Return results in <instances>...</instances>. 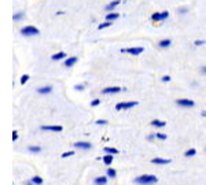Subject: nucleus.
Wrapping results in <instances>:
<instances>
[{"label": "nucleus", "instance_id": "7c9ffc66", "mask_svg": "<svg viewBox=\"0 0 206 185\" xmlns=\"http://www.w3.org/2000/svg\"><path fill=\"white\" fill-rule=\"evenodd\" d=\"M17 140H18V132L14 130L13 132V141H17Z\"/></svg>", "mask_w": 206, "mask_h": 185}, {"label": "nucleus", "instance_id": "f03ea898", "mask_svg": "<svg viewBox=\"0 0 206 185\" xmlns=\"http://www.w3.org/2000/svg\"><path fill=\"white\" fill-rule=\"evenodd\" d=\"M21 33L23 36H37L40 33L39 29L34 28V26H25L23 29H21Z\"/></svg>", "mask_w": 206, "mask_h": 185}, {"label": "nucleus", "instance_id": "f8f14e48", "mask_svg": "<svg viewBox=\"0 0 206 185\" xmlns=\"http://www.w3.org/2000/svg\"><path fill=\"white\" fill-rule=\"evenodd\" d=\"M76 63H77V58L76 56H70L69 59L65 60V66L66 67H72L73 64H76Z\"/></svg>", "mask_w": 206, "mask_h": 185}, {"label": "nucleus", "instance_id": "cd10ccee", "mask_svg": "<svg viewBox=\"0 0 206 185\" xmlns=\"http://www.w3.org/2000/svg\"><path fill=\"white\" fill-rule=\"evenodd\" d=\"M155 136H157V139H160V140H166L168 139V136H166V134H164V133H157Z\"/></svg>", "mask_w": 206, "mask_h": 185}, {"label": "nucleus", "instance_id": "5701e85b", "mask_svg": "<svg viewBox=\"0 0 206 185\" xmlns=\"http://www.w3.org/2000/svg\"><path fill=\"white\" fill-rule=\"evenodd\" d=\"M111 23H113V21H107V22H103V23H101V25L98 26V29H105V28H109V26L111 25Z\"/></svg>", "mask_w": 206, "mask_h": 185}, {"label": "nucleus", "instance_id": "c756f323", "mask_svg": "<svg viewBox=\"0 0 206 185\" xmlns=\"http://www.w3.org/2000/svg\"><path fill=\"white\" fill-rule=\"evenodd\" d=\"M99 104H101V100H99V99H95V100L91 102V106H93V107H95V106H99Z\"/></svg>", "mask_w": 206, "mask_h": 185}, {"label": "nucleus", "instance_id": "dca6fc26", "mask_svg": "<svg viewBox=\"0 0 206 185\" xmlns=\"http://www.w3.org/2000/svg\"><path fill=\"white\" fill-rule=\"evenodd\" d=\"M120 4V0H114V2H111L110 4H107V7H106V10L107 11H111L114 7H117V6Z\"/></svg>", "mask_w": 206, "mask_h": 185}, {"label": "nucleus", "instance_id": "58836bf2", "mask_svg": "<svg viewBox=\"0 0 206 185\" xmlns=\"http://www.w3.org/2000/svg\"><path fill=\"white\" fill-rule=\"evenodd\" d=\"M180 13H181V14H185V13H187V10H185V8H181Z\"/></svg>", "mask_w": 206, "mask_h": 185}, {"label": "nucleus", "instance_id": "20e7f679", "mask_svg": "<svg viewBox=\"0 0 206 185\" xmlns=\"http://www.w3.org/2000/svg\"><path fill=\"white\" fill-rule=\"evenodd\" d=\"M144 51L143 47H131V48H125L122 49V52H126V54H131V55H139Z\"/></svg>", "mask_w": 206, "mask_h": 185}, {"label": "nucleus", "instance_id": "e433bc0d", "mask_svg": "<svg viewBox=\"0 0 206 185\" xmlns=\"http://www.w3.org/2000/svg\"><path fill=\"white\" fill-rule=\"evenodd\" d=\"M201 73H202V74H206V66H202L201 67Z\"/></svg>", "mask_w": 206, "mask_h": 185}, {"label": "nucleus", "instance_id": "a878e982", "mask_svg": "<svg viewBox=\"0 0 206 185\" xmlns=\"http://www.w3.org/2000/svg\"><path fill=\"white\" fill-rule=\"evenodd\" d=\"M23 17H25L23 13H17V14H14V21H21Z\"/></svg>", "mask_w": 206, "mask_h": 185}, {"label": "nucleus", "instance_id": "ddd939ff", "mask_svg": "<svg viewBox=\"0 0 206 185\" xmlns=\"http://www.w3.org/2000/svg\"><path fill=\"white\" fill-rule=\"evenodd\" d=\"M103 163H105V164H107V166H110V164L111 163H113V155H111V154H106L105 155V156H103Z\"/></svg>", "mask_w": 206, "mask_h": 185}, {"label": "nucleus", "instance_id": "4c0bfd02", "mask_svg": "<svg viewBox=\"0 0 206 185\" xmlns=\"http://www.w3.org/2000/svg\"><path fill=\"white\" fill-rule=\"evenodd\" d=\"M26 185H36V184H34V183H33V181H32V180H30V181H28V183H26Z\"/></svg>", "mask_w": 206, "mask_h": 185}, {"label": "nucleus", "instance_id": "f3484780", "mask_svg": "<svg viewBox=\"0 0 206 185\" xmlns=\"http://www.w3.org/2000/svg\"><path fill=\"white\" fill-rule=\"evenodd\" d=\"M103 151L106 152V154H111V155H116V154H118V149H116V148H111V147H106Z\"/></svg>", "mask_w": 206, "mask_h": 185}, {"label": "nucleus", "instance_id": "4be33fe9", "mask_svg": "<svg viewBox=\"0 0 206 185\" xmlns=\"http://www.w3.org/2000/svg\"><path fill=\"white\" fill-rule=\"evenodd\" d=\"M29 151L33 152V154H37V152L41 151V148H40L39 145H30V147H29Z\"/></svg>", "mask_w": 206, "mask_h": 185}, {"label": "nucleus", "instance_id": "b1692460", "mask_svg": "<svg viewBox=\"0 0 206 185\" xmlns=\"http://www.w3.org/2000/svg\"><path fill=\"white\" fill-rule=\"evenodd\" d=\"M170 45V40H162V41H160V47L161 48H166V47H169Z\"/></svg>", "mask_w": 206, "mask_h": 185}, {"label": "nucleus", "instance_id": "ea45409f", "mask_svg": "<svg viewBox=\"0 0 206 185\" xmlns=\"http://www.w3.org/2000/svg\"><path fill=\"white\" fill-rule=\"evenodd\" d=\"M202 115H204V117H206V110H205V111H202Z\"/></svg>", "mask_w": 206, "mask_h": 185}, {"label": "nucleus", "instance_id": "39448f33", "mask_svg": "<svg viewBox=\"0 0 206 185\" xmlns=\"http://www.w3.org/2000/svg\"><path fill=\"white\" fill-rule=\"evenodd\" d=\"M176 103H177L179 106H181V107H187V108L195 106L194 100H190V99H179V100H176Z\"/></svg>", "mask_w": 206, "mask_h": 185}, {"label": "nucleus", "instance_id": "6ab92c4d", "mask_svg": "<svg viewBox=\"0 0 206 185\" xmlns=\"http://www.w3.org/2000/svg\"><path fill=\"white\" fill-rule=\"evenodd\" d=\"M106 174H107V177H110V178H116V175H117V172L114 169H107V173H106Z\"/></svg>", "mask_w": 206, "mask_h": 185}, {"label": "nucleus", "instance_id": "0eeeda50", "mask_svg": "<svg viewBox=\"0 0 206 185\" xmlns=\"http://www.w3.org/2000/svg\"><path fill=\"white\" fill-rule=\"evenodd\" d=\"M121 88L120 87H107V88H105V89H102V93L103 95H109V93H118V92H121Z\"/></svg>", "mask_w": 206, "mask_h": 185}, {"label": "nucleus", "instance_id": "4468645a", "mask_svg": "<svg viewBox=\"0 0 206 185\" xmlns=\"http://www.w3.org/2000/svg\"><path fill=\"white\" fill-rule=\"evenodd\" d=\"M151 125L155 126V128H164V126L166 125V122H165V121H160V119H153Z\"/></svg>", "mask_w": 206, "mask_h": 185}, {"label": "nucleus", "instance_id": "f704fd0d", "mask_svg": "<svg viewBox=\"0 0 206 185\" xmlns=\"http://www.w3.org/2000/svg\"><path fill=\"white\" fill-rule=\"evenodd\" d=\"M161 15H162V21H164V19H166L168 17H169V13H168V11H164V13L161 14Z\"/></svg>", "mask_w": 206, "mask_h": 185}, {"label": "nucleus", "instance_id": "bb28decb", "mask_svg": "<svg viewBox=\"0 0 206 185\" xmlns=\"http://www.w3.org/2000/svg\"><path fill=\"white\" fill-rule=\"evenodd\" d=\"M151 18H153V21H162V15H161V14H158V13H154Z\"/></svg>", "mask_w": 206, "mask_h": 185}, {"label": "nucleus", "instance_id": "a211bd4d", "mask_svg": "<svg viewBox=\"0 0 206 185\" xmlns=\"http://www.w3.org/2000/svg\"><path fill=\"white\" fill-rule=\"evenodd\" d=\"M185 156H187V158H191V156H195V155H196V149L195 148H190V149H188V151H185Z\"/></svg>", "mask_w": 206, "mask_h": 185}, {"label": "nucleus", "instance_id": "6e6552de", "mask_svg": "<svg viewBox=\"0 0 206 185\" xmlns=\"http://www.w3.org/2000/svg\"><path fill=\"white\" fill-rule=\"evenodd\" d=\"M74 147L80 149H91L92 148V144L88 141H77V143H74Z\"/></svg>", "mask_w": 206, "mask_h": 185}, {"label": "nucleus", "instance_id": "9d476101", "mask_svg": "<svg viewBox=\"0 0 206 185\" xmlns=\"http://www.w3.org/2000/svg\"><path fill=\"white\" fill-rule=\"evenodd\" d=\"M93 184L95 185H106L107 184V177H106V175H99V177H96L95 180H93Z\"/></svg>", "mask_w": 206, "mask_h": 185}, {"label": "nucleus", "instance_id": "c9c22d12", "mask_svg": "<svg viewBox=\"0 0 206 185\" xmlns=\"http://www.w3.org/2000/svg\"><path fill=\"white\" fill-rule=\"evenodd\" d=\"M162 81H164V82H169V81H170V77H169V75H164V77H162Z\"/></svg>", "mask_w": 206, "mask_h": 185}, {"label": "nucleus", "instance_id": "72a5a7b5", "mask_svg": "<svg viewBox=\"0 0 206 185\" xmlns=\"http://www.w3.org/2000/svg\"><path fill=\"white\" fill-rule=\"evenodd\" d=\"M84 85H76V87H74V89L76 91H84Z\"/></svg>", "mask_w": 206, "mask_h": 185}, {"label": "nucleus", "instance_id": "9b49d317", "mask_svg": "<svg viewBox=\"0 0 206 185\" xmlns=\"http://www.w3.org/2000/svg\"><path fill=\"white\" fill-rule=\"evenodd\" d=\"M151 163L154 164H169L170 163V159H164V158H154V159L151 160Z\"/></svg>", "mask_w": 206, "mask_h": 185}, {"label": "nucleus", "instance_id": "2f4dec72", "mask_svg": "<svg viewBox=\"0 0 206 185\" xmlns=\"http://www.w3.org/2000/svg\"><path fill=\"white\" fill-rule=\"evenodd\" d=\"M106 123H107L106 119H98V121H96V125H106Z\"/></svg>", "mask_w": 206, "mask_h": 185}, {"label": "nucleus", "instance_id": "473e14b6", "mask_svg": "<svg viewBox=\"0 0 206 185\" xmlns=\"http://www.w3.org/2000/svg\"><path fill=\"white\" fill-rule=\"evenodd\" d=\"M194 44H195L196 47H199V45H204V44H205V41H202V40H196Z\"/></svg>", "mask_w": 206, "mask_h": 185}, {"label": "nucleus", "instance_id": "1a4fd4ad", "mask_svg": "<svg viewBox=\"0 0 206 185\" xmlns=\"http://www.w3.org/2000/svg\"><path fill=\"white\" fill-rule=\"evenodd\" d=\"M52 92V87L51 85H46V87H41L37 89V93H40V95H48V93Z\"/></svg>", "mask_w": 206, "mask_h": 185}, {"label": "nucleus", "instance_id": "aec40b11", "mask_svg": "<svg viewBox=\"0 0 206 185\" xmlns=\"http://www.w3.org/2000/svg\"><path fill=\"white\" fill-rule=\"evenodd\" d=\"M118 14H117V13H111V14H107V15H106V19H107V21H114V19H117V18H118Z\"/></svg>", "mask_w": 206, "mask_h": 185}, {"label": "nucleus", "instance_id": "f257e3e1", "mask_svg": "<svg viewBox=\"0 0 206 185\" xmlns=\"http://www.w3.org/2000/svg\"><path fill=\"white\" fill-rule=\"evenodd\" d=\"M135 183L139 185H153L158 183V178L157 175H153V174H142L135 178Z\"/></svg>", "mask_w": 206, "mask_h": 185}, {"label": "nucleus", "instance_id": "423d86ee", "mask_svg": "<svg viewBox=\"0 0 206 185\" xmlns=\"http://www.w3.org/2000/svg\"><path fill=\"white\" fill-rule=\"evenodd\" d=\"M41 130H46V132H62L63 128L61 125H47V126H41Z\"/></svg>", "mask_w": 206, "mask_h": 185}, {"label": "nucleus", "instance_id": "412c9836", "mask_svg": "<svg viewBox=\"0 0 206 185\" xmlns=\"http://www.w3.org/2000/svg\"><path fill=\"white\" fill-rule=\"evenodd\" d=\"M32 181H33L36 185H41V184H43V178H41L40 175H34V177L32 178Z\"/></svg>", "mask_w": 206, "mask_h": 185}, {"label": "nucleus", "instance_id": "393cba45", "mask_svg": "<svg viewBox=\"0 0 206 185\" xmlns=\"http://www.w3.org/2000/svg\"><path fill=\"white\" fill-rule=\"evenodd\" d=\"M28 80H29V74H23L22 77H21V85H25L26 82H28Z\"/></svg>", "mask_w": 206, "mask_h": 185}, {"label": "nucleus", "instance_id": "7ed1b4c3", "mask_svg": "<svg viewBox=\"0 0 206 185\" xmlns=\"http://www.w3.org/2000/svg\"><path fill=\"white\" fill-rule=\"evenodd\" d=\"M137 106V102H121L116 106V110L117 111H121V110H129V108L135 107Z\"/></svg>", "mask_w": 206, "mask_h": 185}, {"label": "nucleus", "instance_id": "c85d7f7f", "mask_svg": "<svg viewBox=\"0 0 206 185\" xmlns=\"http://www.w3.org/2000/svg\"><path fill=\"white\" fill-rule=\"evenodd\" d=\"M74 155V151H69V152H65L62 154V158H67V156H73Z\"/></svg>", "mask_w": 206, "mask_h": 185}, {"label": "nucleus", "instance_id": "2eb2a0df", "mask_svg": "<svg viewBox=\"0 0 206 185\" xmlns=\"http://www.w3.org/2000/svg\"><path fill=\"white\" fill-rule=\"evenodd\" d=\"M52 60H61V59H63V58H66V54L65 52H58V54H55V55H52Z\"/></svg>", "mask_w": 206, "mask_h": 185}]
</instances>
